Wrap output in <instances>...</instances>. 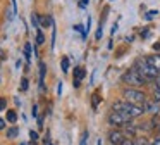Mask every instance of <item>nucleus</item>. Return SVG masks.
<instances>
[{
	"instance_id": "20",
	"label": "nucleus",
	"mask_w": 160,
	"mask_h": 145,
	"mask_svg": "<svg viewBox=\"0 0 160 145\" xmlns=\"http://www.w3.org/2000/svg\"><path fill=\"white\" fill-rule=\"evenodd\" d=\"M153 100H155L157 104H160V90L158 88L153 90Z\"/></svg>"
},
{
	"instance_id": "29",
	"label": "nucleus",
	"mask_w": 160,
	"mask_h": 145,
	"mask_svg": "<svg viewBox=\"0 0 160 145\" xmlns=\"http://www.w3.org/2000/svg\"><path fill=\"white\" fill-rule=\"evenodd\" d=\"M148 145H160V137L155 138V140H152V143H148Z\"/></svg>"
},
{
	"instance_id": "17",
	"label": "nucleus",
	"mask_w": 160,
	"mask_h": 145,
	"mask_svg": "<svg viewBox=\"0 0 160 145\" xmlns=\"http://www.w3.org/2000/svg\"><path fill=\"white\" fill-rule=\"evenodd\" d=\"M31 23L36 30H40V16L38 14H31Z\"/></svg>"
},
{
	"instance_id": "22",
	"label": "nucleus",
	"mask_w": 160,
	"mask_h": 145,
	"mask_svg": "<svg viewBox=\"0 0 160 145\" xmlns=\"http://www.w3.org/2000/svg\"><path fill=\"white\" fill-rule=\"evenodd\" d=\"M5 107H7V100H5L4 97H0V110H4Z\"/></svg>"
},
{
	"instance_id": "23",
	"label": "nucleus",
	"mask_w": 160,
	"mask_h": 145,
	"mask_svg": "<svg viewBox=\"0 0 160 145\" xmlns=\"http://www.w3.org/2000/svg\"><path fill=\"white\" fill-rule=\"evenodd\" d=\"M86 140H88V133L84 131V133H83V137H81V142H79V145H86Z\"/></svg>"
},
{
	"instance_id": "30",
	"label": "nucleus",
	"mask_w": 160,
	"mask_h": 145,
	"mask_svg": "<svg viewBox=\"0 0 160 145\" xmlns=\"http://www.w3.org/2000/svg\"><path fill=\"white\" fill-rule=\"evenodd\" d=\"M4 128H5V119L0 117V130H4Z\"/></svg>"
},
{
	"instance_id": "10",
	"label": "nucleus",
	"mask_w": 160,
	"mask_h": 145,
	"mask_svg": "<svg viewBox=\"0 0 160 145\" xmlns=\"http://www.w3.org/2000/svg\"><path fill=\"white\" fill-rule=\"evenodd\" d=\"M50 24H52V17H50V16H40V26L48 28Z\"/></svg>"
},
{
	"instance_id": "3",
	"label": "nucleus",
	"mask_w": 160,
	"mask_h": 145,
	"mask_svg": "<svg viewBox=\"0 0 160 145\" xmlns=\"http://www.w3.org/2000/svg\"><path fill=\"white\" fill-rule=\"evenodd\" d=\"M122 97L126 99V102L134 104V105H143L146 102V95L141 90H136V88H126L122 92Z\"/></svg>"
},
{
	"instance_id": "11",
	"label": "nucleus",
	"mask_w": 160,
	"mask_h": 145,
	"mask_svg": "<svg viewBox=\"0 0 160 145\" xmlns=\"http://www.w3.org/2000/svg\"><path fill=\"white\" fill-rule=\"evenodd\" d=\"M122 133H124V137H134V133H136V128L134 126H129V124H126L124 126V131H122Z\"/></svg>"
},
{
	"instance_id": "8",
	"label": "nucleus",
	"mask_w": 160,
	"mask_h": 145,
	"mask_svg": "<svg viewBox=\"0 0 160 145\" xmlns=\"http://www.w3.org/2000/svg\"><path fill=\"white\" fill-rule=\"evenodd\" d=\"M145 59L153 69H157V71L160 72V55L158 54H152V55H148V57H145Z\"/></svg>"
},
{
	"instance_id": "13",
	"label": "nucleus",
	"mask_w": 160,
	"mask_h": 145,
	"mask_svg": "<svg viewBox=\"0 0 160 145\" xmlns=\"http://www.w3.org/2000/svg\"><path fill=\"white\" fill-rule=\"evenodd\" d=\"M18 135H19L18 126H12V128H9V130H7V138H16Z\"/></svg>"
},
{
	"instance_id": "31",
	"label": "nucleus",
	"mask_w": 160,
	"mask_h": 145,
	"mask_svg": "<svg viewBox=\"0 0 160 145\" xmlns=\"http://www.w3.org/2000/svg\"><path fill=\"white\" fill-rule=\"evenodd\" d=\"M97 145H102V142H100V140H98V143H97Z\"/></svg>"
},
{
	"instance_id": "18",
	"label": "nucleus",
	"mask_w": 160,
	"mask_h": 145,
	"mask_svg": "<svg viewBox=\"0 0 160 145\" xmlns=\"http://www.w3.org/2000/svg\"><path fill=\"white\" fill-rule=\"evenodd\" d=\"M24 57H26V61H31V45L29 43L24 45Z\"/></svg>"
},
{
	"instance_id": "25",
	"label": "nucleus",
	"mask_w": 160,
	"mask_h": 145,
	"mask_svg": "<svg viewBox=\"0 0 160 145\" xmlns=\"http://www.w3.org/2000/svg\"><path fill=\"white\" fill-rule=\"evenodd\" d=\"M102 38V23H100V26H98V31H97V40H100Z\"/></svg>"
},
{
	"instance_id": "14",
	"label": "nucleus",
	"mask_w": 160,
	"mask_h": 145,
	"mask_svg": "<svg viewBox=\"0 0 160 145\" xmlns=\"http://www.w3.org/2000/svg\"><path fill=\"white\" fill-rule=\"evenodd\" d=\"M5 119H7L9 123H16V121H18V114H16V110H9L7 116H5Z\"/></svg>"
},
{
	"instance_id": "21",
	"label": "nucleus",
	"mask_w": 160,
	"mask_h": 145,
	"mask_svg": "<svg viewBox=\"0 0 160 145\" xmlns=\"http://www.w3.org/2000/svg\"><path fill=\"white\" fill-rule=\"evenodd\" d=\"M21 90H22V92L28 90V78H22L21 79Z\"/></svg>"
},
{
	"instance_id": "5",
	"label": "nucleus",
	"mask_w": 160,
	"mask_h": 145,
	"mask_svg": "<svg viewBox=\"0 0 160 145\" xmlns=\"http://www.w3.org/2000/svg\"><path fill=\"white\" fill-rule=\"evenodd\" d=\"M121 79L126 83V85H132V86H143L146 83L136 69H129V71H126L124 74H122Z\"/></svg>"
},
{
	"instance_id": "7",
	"label": "nucleus",
	"mask_w": 160,
	"mask_h": 145,
	"mask_svg": "<svg viewBox=\"0 0 160 145\" xmlns=\"http://www.w3.org/2000/svg\"><path fill=\"white\" fill-rule=\"evenodd\" d=\"M143 109H145V112L157 114L160 110V104H157L155 100H148V99H146V102L143 104Z\"/></svg>"
},
{
	"instance_id": "26",
	"label": "nucleus",
	"mask_w": 160,
	"mask_h": 145,
	"mask_svg": "<svg viewBox=\"0 0 160 145\" xmlns=\"http://www.w3.org/2000/svg\"><path fill=\"white\" fill-rule=\"evenodd\" d=\"M155 88H158V90H160V74L157 76V79H155Z\"/></svg>"
},
{
	"instance_id": "16",
	"label": "nucleus",
	"mask_w": 160,
	"mask_h": 145,
	"mask_svg": "<svg viewBox=\"0 0 160 145\" xmlns=\"http://www.w3.org/2000/svg\"><path fill=\"white\" fill-rule=\"evenodd\" d=\"M60 67H62V71H64V72L69 71V57H64L62 61H60Z\"/></svg>"
},
{
	"instance_id": "9",
	"label": "nucleus",
	"mask_w": 160,
	"mask_h": 145,
	"mask_svg": "<svg viewBox=\"0 0 160 145\" xmlns=\"http://www.w3.org/2000/svg\"><path fill=\"white\" fill-rule=\"evenodd\" d=\"M45 72H47V66H45V62H40V88H45Z\"/></svg>"
},
{
	"instance_id": "15",
	"label": "nucleus",
	"mask_w": 160,
	"mask_h": 145,
	"mask_svg": "<svg viewBox=\"0 0 160 145\" xmlns=\"http://www.w3.org/2000/svg\"><path fill=\"white\" fill-rule=\"evenodd\" d=\"M131 145H148V142H146V138L138 137V138H132V143Z\"/></svg>"
},
{
	"instance_id": "32",
	"label": "nucleus",
	"mask_w": 160,
	"mask_h": 145,
	"mask_svg": "<svg viewBox=\"0 0 160 145\" xmlns=\"http://www.w3.org/2000/svg\"><path fill=\"white\" fill-rule=\"evenodd\" d=\"M158 130H160V124H158Z\"/></svg>"
},
{
	"instance_id": "6",
	"label": "nucleus",
	"mask_w": 160,
	"mask_h": 145,
	"mask_svg": "<svg viewBox=\"0 0 160 145\" xmlns=\"http://www.w3.org/2000/svg\"><path fill=\"white\" fill-rule=\"evenodd\" d=\"M108 140H110V143H112V145H124L126 137H124V133H122V131H119V130H112L110 133H108Z\"/></svg>"
},
{
	"instance_id": "19",
	"label": "nucleus",
	"mask_w": 160,
	"mask_h": 145,
	"mask_svg": "<svg viewBox=\"0 0 160 145\" xmlns=\"http://www.w3.org/2000/svg\"><path fill=\"white\" fill-rule=\"evenodd\" d=\"M45 41V36H43L42 30H36V45H42Z\"/></svg>"
},
{
	"instance_id": "33",
	"label": "nucleus",
	"mask_w": 160,
	"mask_h": 145,
	"mask_svg": "<svg viewBox=\"0 0 160 145\" xmlns=\"http://www.w3.org/2000/svg\"><path fill=\"white\" fill-rule=\"evenodd\" d=\"M48 145H52V143H48Z\"/></svg>"
},
{
	"instance_id": "27",
	"label": "nucleus",
	"mask_w": 160,
	"mask_h": 145,
	"mask_svg": "<svg viewBox=\"0 0 160 145\" xmlns=\"http://www.w3.org/2000/svg\"><path fill=\"white\" fill-rule=\"evenodd\" d=\"M38 116V105H33V117Z\"/></svg>"
},
{
	"instance_id": "28",
	"label": "nucleus",
	"mask_w": 160,
	"mask_h": 145,
	"mask_svg": "<svg viewBox=\"0 0 160 145\" xmlns=\"http://www.w3.org/2000/svg\"><path fill=\"white\" fill-rule=\"evenodd\" d=\"M88 2H90V0H81L79 2V5H81V9H84V7L88 5Z\"/></svg>"
},
{
	"instance_id": "24",
	"label": "nucleus",
	"mask_w": 160,
	"mask_h": 145,
	"mask_svg": "<svg viewBox=\"0 0 160 145\" xmlns=\"http://www.w3.org/2000/svg\"><path fill=\"white\" fill-rule=\"evenodd\" d=\"M29 137H31V140H33V142L38 140V133H36V131H29Z\"/></svg>"
},
{
	"instance_id": "2",
	"label": "nucleus",
	"mask_w": 160,
	"mask_h": 145,
	"mask_svg": "<svg viewBox=\"0 0 160 145\" xmlns=\"http://www.w3.org/2000/svg\"><path fill=\"white\" fill-rule=\"evenodd\" d=\"M112 110H114V112H126V114H129L132 119L145 114L143 105H134V104H129V102H126V100H124V102H114Z\"/></svg>"
},
{
	"instance_id": "12",
	"label": "nucleus",
	"mask_w": 160,
	"mask_h": 145,
	"mask_svg": "<svg viewBox=\"0 0 160 145\" xmlns=\"http://www.w3.org/2000/svg\"><path fill=\"white\" fill-rule=\"evenodd\" d=\"M83 78H84V69L83 67H76L74 69V79H79L81 81Z\"/></svg>"
},
{
	"instance_id": "4",
	"label": "nucleus",
	"mask_w": 160,
	"mask_h": 145,
	"mask_svg": "<svg viewBox=\"0 0 160 145\" xmlns=\"http://www.w3.org/2000/svg\"><path fill=\"white\" fill-rule=\"evenodd\" d=\"M131 121H132V117L126 112H114L112 110L108 114V124L110 126H122L124 128L126 124H131Z\"/></svg>"
},
{
	"instance_id": "1",
	"label": "nucleus",
	"mask_w": 160,
	"mask_h": 145,
	"mask_svg": "<svg viewBox=\"0 0 160 145\" xmlns=\"http://www.w3.org/2000/svg\"><path fill=\"white\" fill-rule=\"evenodd\" d=\"M132 69H136V71L141 74V78L145 79V81H155L157 76L160 74L157 69H153L152 66L146 62V59H136V61H134V67H132Z\"/></svg>"
}]
</instances>
